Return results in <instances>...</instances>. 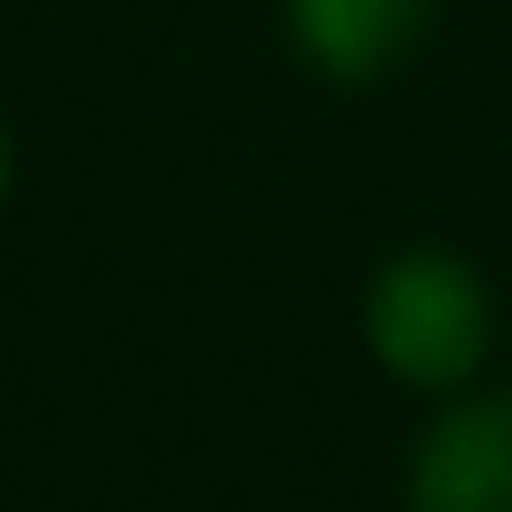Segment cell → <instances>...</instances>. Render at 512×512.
<instances>
[{
  "mask_svg": "<svg viewBox=\"0 0 512 512\" xmlns=\"http://www.w3.org/2000/svg\"><path fill=\"white\" fill-rule=\"evenodd\" d=\"M360 336H368V352H376L384 376H400L416 392H456V384L480 376L488 336H496L488 280L456 248H400L368 280Z\"/></svg>",
  "mask_w": 512,
  "mask_h": 512,
  "instance_id": "cell-1",
  "label": "cell"
},
{
  "mask_svg": "<svg viewBox=\"0 0 512 512\" xmlns=\"http://www.w3.org/2000/svg\"><path fill=\"white\" fill-rule=\"evenodd\" d=\"M408 512H512V392L456 400L416 440Z\"/></svg>",
  "mask_w": 512,
  "mask_h": 512,
  "instance_id": "cell-2",
  "label": "cell"
},
{
  "mask_svg": "<svg viewBox=\"0 0 512 512\" xmlns=\"http://www.w3.org/2000/svg\"><path fill=\"white\" fill-rule=\"evenodd\" d=\"M280 24L320 80L368 88L424 40L432 0H280Z\"/></svg>",
  "mask_w": 512,
  "mask_h": 512,
  "instance_id": "cell-3",
  "label": "cell"
},
{
  "mask_svg": "<svg viewBox=\"0 0 512 512\" xmlns=\"http://www.w3.org/2000/svg\"><path fill=\"white\" fill-rule=\"evenodd\" d=\"M8 168H16V160H8V128H0V192H8Z\"/></svg>",
  "mask_w": 512,
  "mask_h": 512,
  "instance_id": "cell-4",
  "label": "cell"
}]
</instances>
